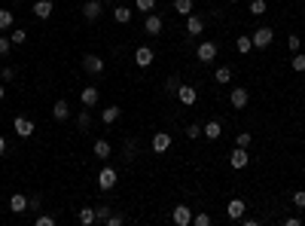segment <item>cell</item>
Listing matches in <instances>:
<instances>
[{"mask_svg":"<svg viewBox=\"0 0 305 226\" xmlns=\"http://www.w3.org/2000/svg\"><path fill=\"white\" fill-rule=\"evenodd\" d=\"M3 95H6V86H3V83H0V101H3Z\"/></svg>","mask_w":305,"mask_h":226,"instance_id":"cell-48","label":"cell"},{"mask_svg":"<svg viewBox=\"0 0 305 226\" xmlns=\"http://www.w3.org/2000/svg\"><path fill=\"white\" fill-rule=\"evenodd\" d=\"M214 80H217V83H229L232 71H229V67H217V71H214Z\"/></svg>","mask_w":305,"mask_h":226,"instance_id":"cell-31","label":"cell"},{"mask_svg":"<svg viewBox=\"0 0 305 226\" xmlns=\"http://www.w3.org/2000/svg\"><path fill=\"white\" fill-rule=\"evenodd\" d=\"M177 89H180V80L168 77V80H165V92H168V95H177Z\"/></svg>","mask_w":305,"mask_h":226,"instance_id":"cell-33","label":"cell"},{"mask_svg":"<svg viewBox=\"0 0 305 226\" xmlns=\"http://www.w3.org/2000/svg\"><path fill=\"white\" fill-rule=\"evenodd\" d=\"M9 211H12V214H25V211H28V196H25V193L9 196Z\"/></svg>","mask_w":305,"mask_h":226,"instance_id":"cell-19","label":"cell"},{"mask_svg":"<svg viewBox=\"0 0 305 226\" xmlns=\"http://www.w3.org/2000/svg\"><path fill=\"white\" fill-rule=\"evenodd\" d=\"M192 226H211V217H208L205 211H199V214H192Z\"/></svg>","mask_w":305,"mask_h":226,"instance_id":"cell-37","label":"cell"},{"mask_svg":"<svg viewBox=\"0 0 305 226\" xmlns=\"http://www.w3.org/2000/svg\"><path fill=\"white\" fill-rule=\"evenodd\" d=\"M104 12V0H86L83 3V19L86 22H98Z\"/></svg>","mask_w":305,"mask_h":226,"instance_id":"cell-3","label":"cell"},{"mask_svg":"<svg viewBox=\"0 0 305 226\" xmlns=\"http://www.w3.org/2000/svg\"><path fill=\"white\" fill-rule=\"evenodd\" d=\"M174 12L177 15H189L192 12V0H174Z\"/></svg>","mask_w":305,"mask_h":226,"instance_id":"cell-29","label":"cell"},{"mask_svg":"<svg viewBox=\"0 0 305 226\" xmlns=\"http://www.w3.org/2000/svg\"><path fill=\"white\" fill-rule=\"evenodd\" d=\"M12 25H15V15H12V9L0 6V31H12Z\"/></svg>","mask_w":305,"mask_h":226,"instance_id":"cell-22","label":"cell"},{"mask_svg":"<svg viewBox=\"0 0 305 226\" xmlns=\"http://www.w3.org/2000/svg\"><path fill=\"white\" fill-rule=\"evenodd\" d=\"M195 98H199V92H195L192 83H180V89H177V101L183 104V107H192Z\"/></svg>","mask_w":305,"mask_h":226,"instance_id":"cell-4","label":"cell"},{"mask_svg":"<svg viewBox=\"0 0 305 226\" xmlns=\"http://www.w3.org/2000/svg\"><path fill=\"white\" fill-rule=\"evenodd\" d=\"M52 9H55V3H52V0H34V6H31V12L37 15V19H49Z\"/></svg>","mask_w":305,"mask_h":226,"instance_id":"cell-14","label":"cell"},{"mask_svg":"<svg viewBox=\"0 0 305 226\" xmlns=\"http://www.w3.org/2000/svg\"><path fill=\"white\" fill-rule=\"evenodd\" d=\"M235 49L241 52V55H247V52L254 49V40H250V34H241V37L235 40Z\"/></svg>","mask_w":305,"mask_h":226,"instance_id":"cell-26","label":"cell"},{"mask_svg":"<svg viewBox=\"0 0 305 226\" xmlns=\"http://www.w3.org/2000/svg\"><path fill=\"white\" fill-rule=\"evenodd\" d=\"M153 58H156V55H153V49H150V46H140V49L134 52V64H137V67H150V64H153Z\"/></svg>","mask_w":305,"mask_h":226,"instance_id":"cell-18","label":"cell"},{"mask_svg":"<svg viewBox=\"0 0 305 226\" xmlns=\"http://www.w3.org/2000/svg\"><path fill=\"white\" fill-rule=\"evenodd\" d=\"M113 19H116L119 25H129V22H131V9H129V6H113Z\"/></svg>","mask_w":305,"mask_h":226,"instance_id":"cell-24","label":"cell"},{"mask_svg":"<svg viewBox=\"0 0 305 226\" xmlns=\"http://www.w3.org/2000/svg\"><path fill=\"white\" fill-rule=\"evenodd\" d=\"M122 223H125L122 214H110V217H107V226H122Z\"/></svg>","mask_w":305,"mask_h":226,"instance_id":"cell-45","label":"cell"},{"mask_svg":"<svg viewBox=\"0 0 305 226\" xmlns=\"http://www.w3.org/2000/svg\"><path fill=\"white\" fill-rule=\"evenodd\" d=\"M9 49H12V40L6 37V34H0V58L9 55Z\"/></svg>","mask_w":305,"mask_h":226,"instance_id":"cell-35","label":"cell"},{"mask_svg":"<svg viewBox=\"0 0 305 226\" xmlns=\"http://www.w3.org/2000/svg\"><path fill=\"white\" fill-rule=\"evenodd\" d=\"M77 126H80V132H88V126H92V116H88V110H83V113H80Z\"/></svg>","mask_w":305,"mask_h":226,"instance_id":"cell-34","label":"cell"},{"mask_svg":"<svg viewBox=\"0 0 305 226\" xmlns=\"http://www.w3.org/2000/svg\"><path fill=\"white\" fill-rule=\"evenodd\" d=\"M34 226H55V217H49V214H37Z\"/></svg>","mask_w":305,"mask_h":226,"instance_id":"cell-39","label":"cell"},{"mask_svg":"<svg viewBox=\"0 0 305 226\" xmlns=\"http://www.w3.org/2000/svg\"><path fill=\"white\" fill-rule=\"evenodd\" d=\"M95 156H98V159H110V153H113V147L110 144H107V141H95Z\"/></svg>","mask_w":305,"mask_h":226,"instance_id":"cell-25","label":"cell"},{"mask_svg":"<svg viewBox=\"0 0 305 226\" xmlns=\"http://www.w3.org/2000/svg\"><path fill=\"white\" fill-rule=\"evenodd\" d=\"M134 9H140L143 15H147V12L156 9V0H134Z\"/></svg>","mask_w":305,"mask_h":226,"instance_id":"cell-30","label":"cell"},{"mask_svg":"<svg viewBox=\"0 0 305 226\" xmlns=\"http://www.w3.org/2000/svg\"><path fill=\"white\" fill-rule=\"evenodd\" d=\"M67 116H70V104L67 101H55V107H52V119H55V123H64Z\"/></svg>","mask_w":305,"mask_h":226,"instance_id":"cell-20","label":"cell"},{"mask_svg":"<svg viewBox=\"0 0 305 226\" xmlns=\"http://www.w3.org/2000/svg\"><path fill=\"white\" fill-rule=\"evenodd\" d=\"M293 205L299 208V211L305 208V189H296V193H293Z\"/></svg>","mask_w":305,"mask_h":226,"instance_id":"cell-41","label":"cell"},{"mask_svg":"<svg viewBox=\"0 0 305 226\" xmlns=\"http://www.w3.org/2000/svg\"><path fill=\"white\" fill-rule=\"evenodd\" d=\"M195 58H199L202 64H211L214 58H217V43H214V40H202L199 49H195Z\"/></svg>","mask_w":305,"mask_h":226,"instance_id":"cell-2","label":"cell"},{"mask_svg":"<svg viewBox=\"0 0 305 226\" xmlns=\"http://www.w3.org/2000/svg\"><path fill=\"white\" fill-rule=\"evenodd\" d=\"M250 40H254V49H265V46H272V40H275V28L262 25V28H257L254 34H250Z\"/></svg>","mask_w":305,"mask_h":226,"instance_id":"cell-1","label":"cell"},{"mask_svg":"<svg viewBox=\"0 0 305 226\" xmlns=\"http://www.w3.org/2000/svg\"><path fill=\"white\" fill-rule=\"evenodd\" d=\"M162 28H165V22H162V15H156V12H147V19H143V31L147 34H162Z\"/></svg>","mask_w":305,"mask_h":226,"instance_id":"cell-11","label":"cell"},{"mask_svg":"<svg viewBox=\"0 0 305 226\" xmlns=\"http://www.w3.org/2000/svg\"><path fill=\"white\" fill-rule=\"evenodd\" d=\"M134 159V141H125V162Z\"/></svg>","mask_w":305,"mask_h":226,"instance_id":"cell-44","label":"cell"},{"mask_svg":"<svg viewBox=\"0 0 305 226\" xmlns=\"http://www.w3.org/2000/svg\"><path fill=\"white\" fill-rule=\"evenodd\" d=\"M9 40H12V46L25 43V40H28V31H25V28H12V31H9Z\"/></svg>","mask_w":305,"mask_h":226,"instance_id":"cell-28","label":"cell"},{"mask_svg":"<svg viewBox=\"0 0 305 226\" xmlns=\"http://www.w3.org/2000/svg\"><path fill=\"white\" fill-rule=\"evenodd\" d=\"M265 12V0H250V15H262Z\"/></svg>","mask_w":305,"mask_h":226,"instance_id":"cell-36","label":"cell"},{"mask_svg":"<svg viewBox=\"0 0 305 226\" xmlns=\"http://www.w3.org/2000/svg\"><path fill=\"white\" fill-rule=\"evenodd\" d=\"M199 135H202V126H199V123L186 126V137H192V141H195V137H199Z\"/></svg>","mask_w":305,"mask_h":226,"instance_id":"cell-42","label":"cell"},{"mask_svg":"<svg viewBox=\"0 0 305 226\" xmlns=\"http://www.w3.org/2000/svg\"><path fill=\"white\" fill-rule=\"evenodd\" d=\"M302 181H305V171H302Z\"/></svg>","mask_w":305,"mask_h":226,"instance_id":"cell-50","label":"cell"},{"mask_svg":"<svg viewBox=\"0 0 305 226\" xmlns=\"http://www.w3.org/2000/svg\"><path fill=\"white\" fill-rule=\"evenodd\" d=\"M0 156H6V137H0Z\"/></svg>","mask_w":305,"mask_h":226,"instance_id":"cell-47","label":"cell"},{"mask_svg":"<svg viewBox=\"0 0 305 226\" xmlns=\"http://www.w3.org/2000/svg\"><path fill=\"white\" fill-rule=\"evenodd\" d=\"M95 217H98V223H107V217H110V205H98Z\"/></svg>","mask_w":305,"mask_h":226,"instance_id":"cell-32","label":"cell"},{"mask_svg":"<svg viewBox=\"0 0 305 226\" xmlns=\"http://www.w3.org/2000/svg\"><path fill=\"white\" fill-rule=\"evenodd\" d=\"M0 80H3V83H9V80H15V67H9V64H3V67H0Z\"/></svg>","mask_w":305,"mask_h":226,"instance_id":"cell-38","label":"cell"},{"mask_svg":"<svg viewBox=\"0 0 305 226\" xmlns=\"http://www.w3.org/2000/svg\"><path fill=\"white\" fill-rule=\"evenodd\" d=\"M28 208H31V211H40V196H31V199H28Z\"/></svg>","mask_w":305,"mask_h":226,"instance_id":"cell-46","label":"cell"},{"mask_svg":"<svg viewBox=\"0 0 305 226\" xmlns=\"http://www.w3.org/2000/svg\"><path fill=\"white\" fill-rule=\"evenodd\" d=\"M12 132L19 135V137H31L37 129H34V123H31L28 116H15V119H12Z\"/></svg>","mask_w":305,"mask_h":226,"instance_id":"cell-9","label":"cell"},{"mask_svg":"<svg viewBox=\"0 0 305 226\" xmlns=\"http://www.w3.org/2000/svg\"><path fill=\"white\" fill-rule=\"evenodd\" d=\"M235 147H250V132H241L235 137Z\"/></svg>","mask_w":305,"mask_h":226,"instance_id":"cell-43","label":"cell"},{"mask_svg":"<svg viewBox=\"0 0 305 226\" xmlns=\"http://www.w3.org/2000/svg\"><path fill=\"white\" fill-rule=\"evenodd\" d=\"M171 147V135L168 132H156L153 135V153H168Z\"/></svg>","mask_w":305,"mask_h":226,"instance_id":"cell-16","label":"cell"},{"mask_svg":"<svg viewBox=\"0 0 305 226\" xmlns=\"http://www.w3.org/2000/svg\"><path fill=\"white\" fill-rule=\"evenodd\" d=\"M98 101H101V92L95 89V86H86V89L80 92V104H83V107H98Z\"/></svg>","mask_w":305,"mask_h":226,"instance_id":"cell-12","label":"cell"},{"mask_svg":"<svg viewBox=\"0 0 305 226\" xmlns=\"http://www.w3.org/2000/svg\"><path fill=\"white\" fill-rule=\"evenodd\" d=\"M116 181H119V178H116V171H113L110 165H104V168H101V175H98V186L107 193V189H113V186H116Z\"/></svg>","mask_w":305,"mask_h":226,"instance_id":"cell-10","label":"cell"},{"mask_svg":"<svg viewBox=\"0 0 305 226\" xmlns=\"http://www.w3.org/2000/svg\"><path fill=\"white\" fill-rule=\"evenodd\" d=\"M229 104L235 110H244L247 104H250V92L244 89V86H238V89H232V95H229Z\"/></svg>","mask_w":305,"mask_h":226,"instance_id":"cell-8","label":"cell"},{"mask_svg":"<svg viewBox=\"0 0 305 226\" xmlns=\"http://www.w3.org/2000/svg\"><path fill=\"white\" fill-rule=\"evenodd\" d=\"M247 162H250V153H247V147H235V150L229 153V165L235 168V171L247 168Z\"/></svg>","mask_w":305,"mask_h":226,"instance_id":"cell-6","label":"cell"},{"mask_svg":"<svg viewBox=\"0 0 305 226\" xmlns=\"http://www.w3.org/2000/svg\"><path fill=\"white\" fill-rule=\"evenodd\" d=\"M290 67L296 74H305V55L302 52H293V58H290Z\"/></svg>","mask_w":305,"mask_h":226,"instance_id":"cell-27","label":"cell"},{"mask_svg":"<svg viewBox=\"0 0 305 226\" xmlns=\"http://www.w3.org/2000/svg\"><path fill=\"white\" fill-rule=\"evenodd\" d=\"M202 135L208 137V141H217V137L223 135V126L217 123V119H208V123L202 126Z\"/></svg>","mask_w":305,"mask_h":226,"instance_id":"cell-17","label":"cell"},{"mask_svg":"<svg viewBox=\"0 0 305 226\" xmlns=\"http://www.w3.org/2000/svg\"><path fill=\"white\" fill-rule=\"evenodd\" d=\"M119 116H122V107H104V110H101V123H104V126H113Z\"/></svg>","mask_w":305,"mask_h":226,"instance_id":"cell-21","label":"cell"},{"mask_svg":"<svg viewBox=\"0 0 305 226\" xmlns=\"http://www.w3.org/2000/svg\"><path fill=\"white\" fill-rule=\"evenodd\" d=\"M205 31V19H202V15H186V34H189V37H199V34Z\"/></svg>","mask_w":305,"mask_h":226,"instance_id":"cell-15","label":"cell"},{"mask_svg":"<svg viewBox=\"0 0 305 226\" xmlns=\"http://www.w3.org/2000/svg\"><path fill=\"white\" fill-rule=\"evenodd\" d=\"M299 43H302L299 34H290V37H287V46H290V52H299Z\"/></svg>","mask_w":305,"mask_h":226,"instance_id":"cell-40","label":"cell"},{"mask_svg":"<svg viewBox=\"0 0 305 226\" xmlns=\"http://www.w3.org/2000/svg\"><path fill=\"white\" fill-rule=\"evenodd\" d=\"M244 211H247V202H244V199H229V202H226V217H229V220H241Z\"/></svg>","mask_w":305,"mask_h":226,"instance_id":"cell-7","label":"cell"},{"mask_svg":"<svg viewBox=\"0 0 305 226\" xmlns=\"http://www.w3.org/2000/svg\"><path fill=\"white\" fill-rule=\"evenodd\" d=\"M226 3H238V0H226Z\"/></svg>","mask_w":305,"mask_h":226,"instance_id":"cell-49","label":"cell"},{"mask_svg":"<svg viewBox=\"0 0 305 226\" xmlns=\"http://www.w3.org/2000/svg\"><path fill=\"white\" fill-rule=\"evenodd\" d=\"M83 71L86 74H92V77H98V74H104V58L101 55H83Z\"/></svg>","mask_w":305,"mask_h":226,"instance_id":"cell-5","label":"cell"},{"mask_svg":"<svg viewBox=\"0 0 305 226\" xmlns=\"http://www.w3.org/2000/svg\"><path fill=\"white\" fill-rule=\"evenodd\" d=\"M171 220H174L177 226H189V223H192V211H189V205H177V208H174V214H171Z\"/></svg>","mask_w":305,"mask_h":226,"instance_id":"cell-13","label":"cell"},{"mask_svg":"<svg viewBox=\"0 0 305 226\" xmlns=\"http://www.w3.org/2000/svg\"><path fill=\"white\" fill-rule=\"evenodd\" d=\"M80 223H83V226H92V223H98V217H95V208L83 205V208H80Z\"/></svg>","mask_w":305,"mask_h":226,"instance_id":"cell-23","label":"cell"},{"mask_svg":"<svg viewBox=\"0 0 305 226\" xmlns=\"http://www.w3.org/2000/svg\"><path fill=\"white\" fill-rule=\"evenodd\" d=\"M302 40H305V37H302Z\"/></svg>","mask_w":305,"mask_h":226,"instance_id":"cell-51","label":"cell"}]
</instances>
